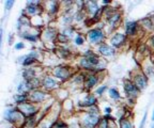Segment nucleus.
<instances>
[{
  "mask_svg": "<svg viewBox=\"0 0 154 128\" xmlns=\"http://www.w3.org/2000/svg\"><path fill=\"white\" fill-rule=\"evenodd\" d=\"M44 98H45V93H43V92H38V91H35V92H33L31 94V99H32V102H34V103L43 102Z\"/></svg>",
  "mask_w": 154,
  "mask_h": 128,
  "instance_id": "9d476101",
  "label": "nucleus"
},
{
  "mask_svg": "<svg viewBox=\"0 0 154 128\" xmlns=\"http://www.w3.org/2000/svg\"><path fill=\"white\" fill-rule=\"evenodd\" d=\"M153 128H154V127H153Z\"/></svg>",
  "mask_w": 154,
  "mask_h": 128,
  "instance_id": "7c9ffc66",
  "label": "nucleus"
},
{
  "mask_svg": "<svg viewBox=\"0 0 154 128\" xmlns=\"http://www.w3.org/2000/svg\"><path fill=\"white\" fill-rule=\"evenodd\" d=\"M109 95H110V97L113 99L120 98V94H119V92L116 89H110V91H109Z\"/></svg>",
  "mask_w": 154,
  "mask_h": 128,
  "instance_id": "f3484780",
  "label": "nucleus"
},
{
  "mask_svg": "<svg viewBox=\"0 0 154 128\" xmlns=\"http://www.w3.org/2000/svg\"><path fill=\"white\" fill-rule=\"evenodd\" d=\"M14 4V1H13V0H10V1H7V2H5V9H7V10H10V9H11V7H12V5Z\"/></svg>",
  "mask_w": 154,
  "mask_h": 128,
  "instance_id": "5701e85b",
  "label": "nucleus"
},
{
  "mask_svg": "<svg viewBox=\"0 0 154 128\" xmlns=\"http://www.w3.org/2000/svg\"><path fill=\"white\" fill-rule=\"evenodd\" d=\"M138 24L136 22H128L126 24V34L128 35H134L137 31Z\"/></svg>",
  "mask_w": 154,
  "mask_h": 128,
  "instance_id": "0eeeda50",
  "label": "nucleus"
},
{
  "mask_svg": "<svg viewBox=\"0 0 154 128\" xmlns=\"http://www.w3.org/2000/svg\"><path fill=\"white\" fill-rule=\"evenodd\" d=\"M43 85H44V87L47 88V89H53V88H55L56 85H57V83H56V81L51 77H46L45 79L43 80Z\"/></svg>",
  "mask_w": 154,
  "mask_h": 128,
  "instance_id": "f8f14e48",
  "label": "nucleus"
},
{
  "mask_svg": "<svg viewBox=\"0 0 154 128\" xmlns=\"http://www.w3.org/2000/svg\"><path fill=\"white\" fill-rule=\"evenodd\" d=\"M120 18H121V15H120V13H115L113 15H111L110 16V18H109V22H110V25H116L117 22L120 20Z\"/></svg>",
  "mask_w": 154,
  "mask_h": 128,
  "instance_id": "4468645a",
  "label": "nucleus"
},
{
  "mask_svg": "<svg viewBox=\"0 0 154 128\" xmlns=\"http://www.w3.org/2000/svg\"><path fill=\"white\" fill-rule=\"evenodd\" d=\"M2 43V29H0V45Z\"/></svg>",
  "mask_w": 154,
  "mask_h": 128,
  "instance_id": "bb28decb",
  "label": "nucleus"
},
{
  "mask_svg": "<svg viewBox=\"0 0 154 128\" xmlns=\"http://www.w3.org/2000/svg\"><path fill=\"white\" fill-rule=\"evenodd\" d=\"M151 42H152V45H153V46H154V36L151 39Z\"/></svg>",
  "mask_w": 154,
  "mask_h": 128,
  "instance_id": "c85d7f7f",
  "label": "nucleus"
},
{
  "mask_svg": "<svg viewBox=\"0 0 154 128\" xmlns=\"http://www.w3.org/2000/svg\"><path fill=\"white\" fill-rule=\"evenodd\" d=\"M120 127L121 128H133V125L131 124V122L128 120L122 118L120 121Z\"/></svg>",
  "mask_w": 154,
  "mask_h": 128,
  "instance_id": "2eb2a0df",
  "label": "nucleus"
},
{
  "mask_svg": "<svg viewBox=\"0 0 154 128\" xmlns=\"http://www.w3.org/2000/svg\"><path fill=\"white\" fill-rule=\"evenodd\" d=\"M26 95H17V96H15V99H16V102L18 103V104H25V100H26Z\"/></svg>",
  "mask_w": 154,
  "mask_h": 128,
  "instance_id": "6ab92c4d",
  "label": "nucleus"
},
{
  "mask_svg": "<svg viewBox=\"0 0 154 128\" xmlns=\"http://www.w3.org/2000/svg\"><path fill=\"white\" fill-rule=\"evenodd\" d=\"M100 52L102 55H104V56H112L115 53V49L111 48L108 45H106V44H102L100 46Z\"/></svg>",
  "mask_w": 154,
  "mask_h": 128,
  "instance_id": "6e6552de",
  "label": "nucleus"
},
{
  "mask_svg": "<svg viewBox=\"0 0 154 128\" xmlns=\"http://www.w3.org/2000/svg\"><path fill=\"white\" fill-rule=\"evenodd\" d=\"M146 120H147V112H146V113H144L143 118H142L141 123H140V127H139V128H143V125H144V123H146Z\"/></svg>",
  "mask_w": 154,
  "mask_h": 128,
  "instance_id": "393cba45",
  "label": "nucleus"
},
{
  "mask_svg": "<svg viewBox=\"0 0 154 128\" xmlns=\"http://www.w3.org/2000/svg\"><path fill=\"white\" fill-rule=\"evenodd\" d=\"M55 75L59 79H65V78L69 77V70L64 67H58L55 70Z\"/></svg>",
  "mask_w": 154,
  "mask_h": 128,
  "instance_id": "1a4fd4ad",
  "label": "nucleus"
},
{
  "mask_svg": "<svg viewBox=\"0 0 154 128\" xmlns=\"http://www.w3.org/2000/svg\"><path fill=\"white\" fill-rule=\"evenodd\" d=\"M95 102H96L95 97H94V96H89V97H88V99L85 102V104H82V106H93V105L95 104Z\"/></svg>",
  "mask_w": 154,
  "mask_h": 128,
  "instance_id": "dca6fc26",
  "label": "nucleus"
},
{
  "mask_svg": "<svg viewBox=\"0 0 154 128\" xmlns=\"http://www.w3.org/2000/svg\"><path fill=\"white\" fill-rule=\"evenodd\" d=\"M19 111L24 112L26 115H32L35 112V108L34 106L30 104H22V106H19Z\"/></svg>",
  "mask_w": 154,
  "mask_h": 128,
  "instance_id": "423d86ee",
  "label": "nucleus"
},
{
  "mask_svg": "<svg viewBox=\"0 0 154 128\" xmlns=\"http://www.w3.org/2000/svg\"><path fill=\"white\" fill-rule=\"evenodd\" d=\"M106 89H107V87H106V85H104V87H101V88H100V89L96 90V93H97V94H99V95H102V93H103Z\"/></svg>",
  "mask_w": 154,
  "mask_h": 128,
  "instance_id": "b1692460",
  "label": "nucleus"
},
{
  "mask_svg": "<svg viewBox=\"0 0 154 128\" xmlns=\"http://www.w3.org/2000/svg\"><path fill=\"white\" fill-rule=\"evenodd\" d=\"M85 127L86 128H93L96 124L99 123V116L97 114L89 113L85 118Z\"/></svg>",
  "mask_w": 154,
  "mask_h": 128,
  "instance_id": "7ed1b4c3",
  "label": "nucleus"
},
{
  "mask_svg": "<svg viewBox=\"0 0 154 128\" xmlns=\"http://www.w3.org/2000/svg\"><path fill=\"white\" fill-rule=\"evenodd\" d=\"M25 47V45L23 43H17L16 45H15V49H23Z\"/></svg>",
  "mask_w": 154,
  "mask_h": 128,
  "instance_id": "a878e982",
  "label": "nucleus"
},
{
  "mask_svg": "<svg viewBox=\"0 0 154 128\" xmlns=\"http://www.w3.org/2000/svg\"><path fill=\"white\" fill-rule=\"evenodd\" d=\"M105 111H106V113H110V112H111V109L110 108H106Z\"/></svg>",
  "mask_w": 154,
  "mask_h": 128,
  "instance_id": "cd10ccee",
  "label": "nucleus"
},
{
  "mask_svg": "<svg viewBox=\"0 0 154 128\" xmlns=\"http://www.w3.org/2000/svg\"><path fill=\"white\" fill-rule=\"evenodd\" d=\"M24 76H25V78H27V79L31 80L32 78H34V70H27L26 72L24 73Z\"/></svg>",
  "mask_w": 154,
  "mask_h": 128,
  "instance_id": "a211bd4d",
  "label": "nucleus"
},
{
  "mask_svg": "<svg viewBox=\"0 0 154 128\" xmlns=\"http://www.w3.org/2000/svg\"><path fill=\"white\" fill-rule=\"evenodd\" d=\"M125 36L121 33H117L111 37V45L115 47H120L123 43H124Z\"/></svg>",
  "mask_w": 154,
  "mask_h": 128,
  "instance_id": "39448f33",
  "label": "nucleus"
},
{
  "mask_svg": "<svg viewBox=\"0 0 154 128\" xmlns=\"http://www.w3.org/2000/svg\"><path fill=\"white\" fill-rule=\"evenodd\" d=\"M152 121H153V123H154V110H153V114H152Z\"/></svg>",
  "mask_w": 154,
  "mask_h": 128,
  "instance_id": "c756f323",
  "label": "nucleus"
},
{
  "mask_svg": "<svg viewBox=\"0 0 154 128\" xmlns=\"http://www.w3.org/2000/svg\"><path fill=\"white\" fill-rule=\"evenodd\" d=\"M88 37H89V41L91 42L92 44L100 43V42L104 39V32L100 29H93V30H91V31H89Z\"/></svg>",
  "mask_w": 154,
  "mask_h": 128,
  "instance_id": "f257e3e1",
  "label": "nucleus"
},
{
  "mask_svg": "<svg viewBox=\"0 0 154 128\" xmlns=\"http://www.w3.org/2000/svg\"><path fill=\"white\" fill-rule=\"evenodd\" d=\"M75 42H76L77 45H82V44H84V39H82L80 35H78L76 37V40H75Z\"/></svg>",
  "mask_w": 154,
  "mask_h": 128,
  "instance_id": "4be33fe9",
  "label": "nucleus"
},
{
  "mask_svg": "<svg viewBox=\"0 0 154 128\" xmlns=\"http://www.w3.org/2000/svg\"><path fill=\"white\" fill-rule=\"evenodd\" d=\"M124 90L128 97H136L138 95V92H139V89L135 85V83L128 81V80L124 82Z\"/></svg>",
  "mask_w": 154,
  "mask_h": 128,
  "instance_id": "f03ea898",
  "label": "nucleus"
},
{
  "mask_svg": "<svg viewBox=\"0 0 154 128\" xmlns=\"http://www.w3.org/2000/svg\"><path fill=\"white\" fill-rule=\"evenodd\" d=\"M135 85L139 90H143L144 88H147V78L142 74H138L134 77Z\"/></svg>",
  "mask_w": 154,
  "mask_h": 128,
  "instance_id": "20e7f679",
  "label": "nucleus"
},
{
  "mask_svg": "<svg viewBox=\"0 0 154 128\" xmlns=\"http://www.w3.org/2000/svg\"><path fill=\"white\" fill-rule=\"evenodd\" d=\"M28 12L31 13V14H33V13L36 12V7L34 5V3L32 5H30V7H28Z\"/></svg>",
  "mask_w": 154,
  "mask_h": 128,
  "instance_id": "412c9836",
  "label": "nucleus"
},
{
  "mask_svg": "<svg viewBox=\"0 0 154 128\" xmlns=\"http://www.w3.org/2000/svg\"><path fill=\"white\" fill-rule=\"evenodd\" d=\"M86 5H87L88 11H89L90 13H92V14H94V13L97 11V4H96L95 1H87Z\"/></svg>",
  "mask_w": 154,
  "mask_h": 128,
  "instance_id": "ddd939ff",
  "label": "nucleus"
},
{
  "mask_svg": "<svg viewBox=\"0 0 154 128\" xmlns=\"http://www.w3.org/2000/svg\"><path fill=\"white\" fill-rule=\"evenodd\" d=\"M96 83H97V77H96L95 75L88 76V78H87V80H86V87L87 88L91 89V88H93Z\"/></svg>",
  "mask_w": 154,
  "mask_h": 128,
  "instance_id": "9b49d317",
  "label": "nucleus"
},
{
  "mask_svg": "<svg viewBox=\"0 0 154 128\" xmlns=\"http://www.w3.org/2000/svg\"><path fill=\"white\" fill-rule=\"evenodd\" d=\"M100 128H108V124H107V120H102L100 122Z\"/></svg>",
  "mask_w": 154,
  "mask_h": 128,
  "instance_id": "aec40b11",
  "label": "nucleus"
}]
</instances>
